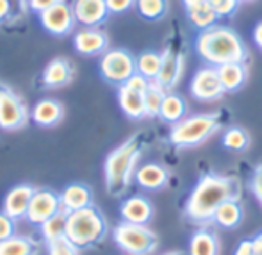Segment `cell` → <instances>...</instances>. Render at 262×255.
<instances>
[{
	"label": "cell",
	"instance_id": "obj_1",
	"mask_svg": "<svg viewBox=\"0 0 262 255\" xmlns=\"http://www.w3.org/2000/svg\"><path fill=\"white\" fill-rule=\"evenodd\" d=\"M239 197H241V184L234 177L205 173L187 197L184 213L191 221L209 223L212 221L217 207L228 200H239Z\"/></svg>",
	"mask_w": 262,
	"mask_h": 255
},
{
	"label": "cell",
	"instance_id": "obj_2",
	"mask_svg": "<svg viewBox=\"0 0 262 255\" xmlns=\"http://www.w3.org/2000/svg\"><path fill=\"white\" fill-rule=\"evenodd\" d=\"M196 52L210 66H221L227 62H245L248 50L235 31L225 25H212L198 34Z\"/></svg>",
	"mask_w": 262,
	"mask_h": 255
},
{
	"label": "cell",
	"instance_id": "obj_3",
	"mask_svg": "<svg viewBox=\"0 0 262 255\" xmlns=\"http://www.w3.org/2000/svg\"><path fill=\"white\" fill-rule=\"evenodd\" d=\"M141 139H139V136H132L107 155L104 164L107 193L120 197L128 189L132 179L136 177V172H138L136 166L141 157Z\"/></svg>",
	"mask_w": 262,
	"mask_h": 255
},
{
	"label": "cell",
	"instance_id": "obj_4",
	"mask_svg": "<svg viewBox=\"0 0 262 255\" xmlns=\"http://www.w3.org/2000/svg\"><path fill=\"white\" fill-rule=\"evenodd\" d=\"M107 236V221L104 214L97 207L90 205L86 209L73 210L68 214L66 221V238L77 246L84 250L97 243L104 241Z\"/></svg>",
	"mask_w": 262,
	"mask_h": 255
},
{
	"label": "cell",
	"instance_id": "obj_5",
	"mask_svg": "<svg viewBox=\"0 0 262 255\" xmlns=\"http://www.w3.org/2000/svg\"><path fill=\"white\" fill-rule=\"evenodd\" d=\"M220 114H193L173 125L169 131V141L180 148L198 146L209 138H212L220 131Z\"/></svg>",
	"mask_w": 262,
	"mask_h": 255
},
{
	"label": "cell",
	"instance_id": "obj_6",
	"mask_svg": "<svg viewBox=\"0 0 262 255\" xmlns=\"http://www.w3.org/2000/svg\"><path fill=\"white\" fill-rule=\"evenodd\" d=\"M113 239L116 246L127 255H152L159 248L157 234L148 225L121 221L114 227Z\"/></svg>",
	"mask_w": 262,
	"mask_h": 255
},
{
	"label": "cell",
	"instance_id": "obj_7",
	"mask_svg": "<svg viewBox=\"0 0 262 255\" xmlns=\"http://www.w3.org/2000/svg\"><path fill=\"white\" fill-rule=\"evenodd\" d=\"M138 73L136 68V57L130 52L123 49L107 50L100 59V75L105 82L113 86H121L127 82L130 77Z\"/></svg>",
	"mask_w": 262,
	"mask_h": 255
},
{
	"label": "cell",
	"instance_id": "obj_8",
	"mask_svg": "<svg viewBox=\"0 0 262 255\" xmlns=\"http://www.w3.org/2000/svg\"><path fill=\"white\" fill-rule=\"evenodd\" d=\"M148 84V79L136 73L125 84L118 86V103H120L121 111L132 120H141V118L146 116L145 91Z\"/></svg>",
	"mask_w": 262,
	"mask_h": 255
},
{
	"label": "cell",
	"instance_id": "obj_9",
	"mask_svg": "<svg viewBox=\"0 0 262 255\" xmlns=\"http://www.w3.org/2000/svg\"><path fill=\"white\" fill-rule=\"evenodd\" d=\"M29 118L31 113L20 95L6 84H0V129L18 131L27 125Z\"/></svg>",
	"mask_w": 262,
	"mask_h": 255
},
{
	"label": "cell",
	"instance_id": "obj_10",
	"mask_svg": "<svg viewBox=\"0 0 262 255\" xmlns=\"http://www.w3.org/2000/svg\"><path fill=\"white\" fill-rule=\"evenodd\" d=\"M189 91L196 100L200 102H212L223 97L227 93L217 75L216 66H204L200 68L191 79Z\"/></svg>",
	"mask_w": 262,
	"mask_h": 255
},
{
	"label": "cell",
	"instance_id": "obj_11",
	"mask_svg": "<svg viewBox=\"0 0 262 255\" xmlns=\"http://www.w3.org/2000/svg\"><path fill=\"white\" fill-rule=\"evenodd\" d=\"M39 22H41L43 29L54 36L70 34L77 24L73 7L68 2H59L39 13Z\"/></svg>",
	"mask_w": 262,
	"mask_h": 255
},
{
	"label": "cell",
	"instance_id": "obj_12",
	"mask_svg": "<svg viewBox=\"0 0 262 255\" xmlns=\"http://www.w3.org/2000/svg\"><path fill=\"white\" fill-rule=\"evenodd\" d=\"M61 210V198L52 189H36L25 220L32 225H43L49 218Z\"/></svg>",
	"mask_w": 262,
	"mask_h": 255
},
{
	"label": "cell",
	"instance_id": "obj_13",
	"mask_svg": "<svg viewBox=\"0 0 262 255\" xmlns=\"http://www.w3.org/2000/svg\"><path fill=\"white\" fill-rule=\"evenodd\" d=\"M72 7L80 27H98L111 14L107 0H73Z\"/></svg>",
	"mask_w": 262,
	"mask_h": 255
},
{
	"label": "cell",
	"instance_id": "obj_14",
	"mask_svg": "<svg viewBox=\"0 0 262 255\" xmlns=\"http://www.w3.org/2000/svg\"><path fill=\"white\" fill-rule=\"evenodd\" d=\"M73 47L82 55H104L109 47V38L98 27H82L73 36Z\"/></svg>",
	"mask_w": 262,
	"mask_h": 255
},
{
	"label": "cell",
	"instance_id": "obj_15",
	"mask_svg": "<svg viewBox=\"0 0 262 255\" xmlns=\"http://www.w3.org/2000/svg\"><path fill=\"white\" fill-rule=\"evenodd\" d=\"M36 193V187H32L31 184H20L14 186L9 193L6 195L2 204V210L11 216L13 220H20V218L27 216L29 205Z\"/></svg>",
	"mask_w": 262,
	"mask_h": 255
},
{
	"label": "cell",
	"instance_id": "obj_16",
	"mask_svg": "<svg viewBox=\"0 0 262 255\" xmlns=\"http://www.w3.org/2000/svg\"><path fill=\"white\" fill-rule=\"evenodd\" d=\"M184 55L179 52H173L171 49H166L162 52V65L161 72L157 75V82L164 88L166 91L173 90L179 84L180 77L184 73Z\"/></svg>",
	"mask_w": 262,
	"mask_h": 255
},
{
	"label": "cell",
	"instance_id": "obj_17",
	"mask_svg": "<svg viewBox=\"0 0 262 255\" xmlns=\"http://www.w3.org/2000/svg\"><path fill=\"white\" fill-rule=\"evenodd\" d=\"M120 214L123 221H128V223L148 225L154 218V205L148 198L136 195V197H130L121 202Z\"/></svg>",
	"mask_w": 262,
	"mask_h": 255
},
{
	"label": "cell",
	"instance_id": "obj_18",
	"mask_svg": "<svg viewBox=\"0 0 262 255\" xmlns=\"http://www.w3.org/2000/svg\"><path fill=\"white\" fill-rule=\"evenodd\" d=\"M59 198H61V209L68 214L93 205V193L86 184H70L62 189Z\"/></svg>",
	"mask_w": 262,
	"mask_h": 255
},
{
	"label": "cell",
	"instance_id": "obj_19",
	"mask_svg": "<svg viewBox=\"0 0 262 255\" xmlns=\"http://www.w3.org/2000/svg\"><path fill=\"white\" fill-rule=\"evenodd\" d=\"M62 116H64V107H62L61 102L54 100V98L39 100L31 113L32 121L39 127H54L62 120Z\"/></svg>",
	"mask_w": 262,
	"mask_h": 255
},
{
	"label": "cell",
	"instance_id": "obj_20",
	"mask_svg": "<svg viewBox=\"0 0 262 255\" xmlns=\"http://www.w3.org/2000/svg\"><path fill=\"white\" fill-rule=\"evenodd\" d=\"M73 77V66L68 59L64 57H55L47 65L43 70V84L47 88H59L64 86L72 80Z\"/></svg>",
	"mask_w": 262,
	"mask_h": 255
},
{
	"label": "cell",
	"instance_id": "obj_21",
	"mask_svg": "<svg viewBox=\"0 0 262 255\" xmlns=\"http://www.w3.org/2000/svg\"><path fill=\"white\" fill-rule=\"evenodd\" d=\"M134 179L143 189L156 191V189H161V187L166 186L169 175H168V169H166L164 166L156 164V162H148V164H143L141 168H138Z\"/></svg>",
	"mask_w": 262,
	"mask_h": 255
},
{
	"label": "cell",
	"instance_id": "obj_22",
	"mask_svg": "<svg viewBox=\"0 0 262 255\" xmlns=\"http://www.w3.org/2000/svg\"><path fill=\"white\" fill-rule=\"evenodd\" d=\"M243 218H245V209H243L241 202L228 200L217 207L212 221L217 225V227L232 230V228H237L239 225L243 223Z\"/></svg>",
	"mask_w": 262,
	"mask_h": 255
},
{
	"label": "cell",
	"instance_id": "obj_23",
	"mask_svg": "<svg viewBox=\"0 0 262 255\" xmlns=\"http://www.w3.org/2000/svg\"><path fill=\"white\" fill-rule=\"evenodd\" d=\"M189 255H220V239L210 228H198L189 239Z\"/></svg>",
	"mask_w": 262,
	"mask_h": 255
},
{
	"label": "cell",
	"instance_id": "obj_24",
	"mask_svg": "<svg viewBox=\"0 0 262 255\" xmlns=\"http://www.w3.org/2000/svg\"><path fill=\"white\" fill-rule=\"evenodd\" d=\"M217 75L223 84L225 91H237L246 82V66L245 62H227L217 66Z\"/></svg>",
	"mask_w": 262,
	"mask_h": 255
},
{
	"label": "cell",
	"instance_id": "obj_25",
	"mask_svg": "<svg viewBox=\"0 0 262 255\" xmlns=\"http://www.w3.org/2000/svg\"><path fill=\"white\" fill-rule=\"evenodd\" d=\"M186 111H187L186 100H184L180 95L168 91L164 97V102H162V105H161L159 116L164 121H168V123L175 125V123H179L180 120L186 118Z\"/></svg>",
	"mask_w": 262,
	"mask_h": 255
},
{
	"label": "cell",
	"instance_id": "obj_26",
	"mask_svg": "<svg viewBox=\"0 0 262 255\" xmlns=\"http://www.w3.org/2000/svg\"><path fill=\"white\" fill-rule=\"evenodd\" d=\"M186 13H187V16H189L191 24H193L194 27L202 29V31H204V29L212 27V25H216L217 14L212 11V7H210V4L207 2V0L193 4V6H187Z\"/></svg>",
	"mask_w": 262,
	"mask_h": 255
},
{
	"label": "cell",
	"instance_id": "obj_27",
	"mask_svg": "<svg viewBox=\"0 0 262 255\" xmlns=\"http://www.w3.org/2000/svg\"><path fill=\"white\" fill-rule=\"evenodd\" d=\"M161 65H162V54H157V52H143L139 57H136V68H138V73L143 75L148 80H156L159 72H161Z\"/></svg>",
	"mask_w": 262,
	"mask_h": 255
},
{
	"label": "cell",
	"instance_id": "obj_28",
	"mask_svg": "<svg viewBox=\"0 0 262 255\" xmlns=\"http://www.w3.org/2000/svg\"><path fill=\"white\" fill-rule=\"evenodd\" d=\"M36 243L25 236H11L6 241H0V255H34Z\"/></svg>",
	"mask_w": 262,
	"mask_h": 255
},
{
	"label": "cell",
	"instance_id": "obj_29",
	"mask_svg": "<svg viewBox=\"0 0 262 255\" xmlns=\"http://www.w3.org/2000/svg\"><path fill=\"white\" fill-rule=\"evenodd\" d=\"M66 221H68V213L62 209L59 210V213H55L52 218H49L45 223L39 225L43 239H45V241H52V239L66 236Z\"/></svg>",
	"mask_w": 262,
	"mask_h": 255
},
{
	"label": "cell",
	"instance_id": "obj_30",
	"mask_svg": "<svg viewBox=\"0 0 262 255\" xmlns=\"http://www.w3.org/2000/svg\"><path fill=\"white\" fill-rule=\"evenodd\" d=\"M168 91L157 82V80H150L148 88L145 91V107H146V116L154 118L159 116L161 113V105L164 102V97Z\"/></svg>",
	"mask_w": 262,
	"mask_h": 255
},
{
	"label": "cell",
	"instance_id": "obj_31",
	"mask_svg": "<svg viewBox=\"0 0 262 255\" xmlns=\"http://www.w3.org/2000/svg\"><path fill=\"white\" fill-rule=\"evenodd\" d=\"M223 146L232 152H243L250 146V136L245 129L241 127H232L228 129L227 132L223 134Z\"/></svg>",
	"mask_w": 262,
	"mask_h": 255
},
{
	"label": "cell",
	"instance_id": "obj_32",
	"mask_svg": "<svg viewBox=\"0 0 262 255\" xmlns=\"http://www.w3.org/2000/svg\"><path fill=\"white\" fill-rule=\"evenodd\" d=\"M136 7L145 20H159L164 16L168 2L166 0H136Z\"/></svg>",
	"mask_w": 262,
	"mask_h": 255
},
{
	"label": "cell",
	"instance_id": "obj_33",
	"mask_svg": "<svg viewBox=\"0 0 262 255\" xmlns=\"http://www.w3.org/2000/svg\"><path fill=\"white\" fill-rule=\"evenodd\" d=\"M47 250H49V255H80V248H77L66 236L47 241Z\"/></svg>",
	"mask_w": 262,
	"mask_h": 255
},
{
	"label": "cell",
	"instance_id": "obj_34",
	"mask_svg": "<svg viewBox=\"0 0 262 255\" xmlns=\"http://www.w3.org/2000/svg\"><path fill=\"white\" fill-rule=\"evenodd\" d=\"M234 255H262V230L253 234L252 238L243 239L235 248Z\"/></svg>",
	"mask_w": 262,
	"mask_h": 255
},
{
	"label": "cell",
	"instance_id": "obj_35",
	"mask_svg": "<svg viewBox=\"0 0 262 255\" xmlns=\"http://www.w3.org/2000/svg\"><path fill=\"white\" fill-rule=\"evenodd\" d=\"M212 7V11L217 14V18L221 16H230L237 11L241 0H207Z\"/></svg>",
	"mask_w": 262,
	"mask_h": 255
},
{
	"label": "cell",
	"instance_id": "obj_36",
	"mask_svg": "<svg viewBox=\"0 0 262 255\" xmlns=\"http://www.w3.org/2000/svg\"><path fill=\"white\" fill-rule=\"evenodd\" d=\"M14 221L16 220H13L4 210H0V241H6L11 236H14Z\"/></svg>",
	"mask_w": 262,
	"mask_h": 255
},
{
	"label": "cell",
	"instance_id": "obj_37",
	"mask_svg": "<svg viewBox=\"0 0 262 255\" xmlns=\"http://www.w3.org/2000/svg\"><path fill=\"white\" fill-rule=\"evenodd\" d=\"M250 189H252V193L255 195L259 205L262 207V162L255 168V172H253L252 180H250Z\"/></svg>",
	"mask_w": 262,
	"mask_h": 255
},
{
	"label": "cell",
	"instance_id": "obj_38",
	"mask_svg": "<svg viewBox=\"0 0 262 255\" xmlns=\"http://www.w3.org/2000/svg\"><path fill=\"white\" fill-rule=\"evenodd\" d=\"M132 6H136V0H107V7H109L111 13H125Z\"/></svg>",
	"mask_w": 262,
	"mask_h": 255
},
{
	"label": "cell",
	"instance_id": "obj_39",
	"mask_svg": "<svg viewBox=\"0 0 262 255\" xmlns=\"http://www.w3.org/2000/svg\"><path fill=\"white\" fill-rule=\"evenodd\" d=\"M59 2H66V0H27V6L31 11H34V13L39 14L45 9H49V7H52Z\"/></svg>",
	"mask_w": 262,
	"mask_h": 255
},
{
	"label": "cell",
	"instance_id": "obj_40",
	"mask_svg": "<svg viewBox=\"0 0 262 255\" xmlns=\"http://www.w3.org/2000/svg\"><path fill=\"white\" fill-rule=\"evenodd\" d=\"M13 11V2L11 0H0V22L7 20Z\"/></svg>",
	"mask_w": 262,
	"mask_h": 255
},
{
	"label": "cell",
	"instance_id": "obj_41",
	"mask_svg": "<svg viewBox=\"0 0 262 255\" xmlns=\"http://www.w3.org/2000/svg\"><path fill=\"white\" fill-rule=\"evenodd\" d=\"M253 41L257 43V47L262 50V22L255 25V29H253Z\"/></svg>",
	"mask_w": 262,
	"mask_h": 255
},
{
	"label": "cell",
	"instance_id": "obj_42",
	"mask_svg": "<svg viewBox=\"0 0 262 255\" xmlns=\"http://www.w3.org/2000/svg\"><path fill=\"white\" fill-rule=\"evenodd\" d=\"M198 2H204V0H184V7L193 6V4H198Z\"/></svg>",
	"mask_w": 262,
	"mask_h": 255
},
{
	"label": "cell",
	"instance_id": "obj_43",
	"mask_svg": "<svg viewBox=\"0 0 262 255\" xmlns=\"http://www.w3.org/2000/svg\"><path fill=\"white\" fill-rule=\"evenodd\" d=\"M162 255H186V253L180 252V250H175V252H166V253H162Z\"/></svg>",
	"mask_w": 262,
	"mask_h": 255
},
{
	"label": "cell",
	"instance_id": "obj_44",
	"mask_svg": "<svg viewBox=\"0 0 262 255\" xmlns=\"http://www.w3.org/2000/svg\"><path fill=\"white\" fill-rule=\"evenodd\" d=\"M241 2H250V0H241Z\"/></svg>",
	"mask_w": 262,
	"mask_h": 255
}]
</instances>
